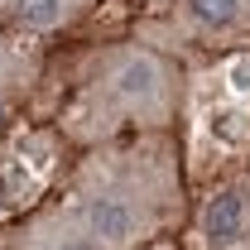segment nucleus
<instances>
[{"label":"nucleus","mask_w":250,"mask_h":250,"mask_svg":"<svg viewBox=\"0 0 250 250\" xmlns=\"http://www.w3.org/2000/svg\"><path fill=\"white\" fill-rule=\"evenodd\" d=\"M48 197L92 250H149L192 217L183 140L173 130L82 149Z\"/></svg>","instance_id":"f257e3e1"},{"label":"nucleus","mask_w":250,"mask_h":250,"mask_svg":"<svg viewBox=\"0 0 250 250\" xmlns=\"http://www.w3.org/2000/svg\"><path fill=\"white\" fill-rule=\"evenodd\" d=\"M188 111V67L135 34L101 39L77 53L72 82L53 116L58 140L82 154L135 135H173Z\"/></svg>","instance_id":"f03ea898"},{"label":"nucleus","mask_w":250,"mask_h":250,"mask_svg":"<svg viewBox=\"0 0 250 250\" xmlns=\"http://www.w3.org/2000/svg\"><path fill=\"white\" fill-rule=\"evenodd\" d=\"M135 39L178 58H217L250 48V0H168L159 15L135 24Z\"/></svg>","instance_id":"7ed1b4c3"},{"label":"nucleus","mask_w":250,"mask_h":250,"mask_svg":"<svg viewBox=\"0 0 250 250\" xmlns=\"http://www.w3.org/2000/svg\"><path fill=\"white\" fill-rule=\"evenodd\" d=\"M106 0H0V29L48 48L53 39H67L82 20H92Z\"/></svg>","instance_id":"20e7f679"},{"label":"nucleus","mask_w":250,"mask_h":250,"mask_svg":"<svg viewBox=\"0 0 250 250\" xmlns=\"http://www.w3.org/2000/svg\"><path fill=\"white\" fill-rule=\"evenodd\" d=\"M192 226L202 236V250H250V178L236 173L192 207Z\"/></svg>","instance_id":"39448f33"},{"label":"nucleus","mask_w":250,"mask_h":250,"mask_svg":"<svg viewBox=\"0 0 250 250\" xmlns=\"http://www.w3.org/2000/svg\"><path fill=\"white\" fill-rule=\"evenodd\" d=\"M43 67H48V48L24 43V39L0 29V140L15 125V116L29 106V96L39 92Z\"/></svg>","instance_id":"423d86ee"},{"label":"nucleus","mask_w":250,"mask_h":250,"mask_svg":"<svg viewBox=\"0 0 250 250\" xmlns=\"http://www.w3.org/2000/svg\"><path fill=\"white\" fill-rule=\"evenodd\" d=\"M246 178H250V168H246Z\"/></svg>","instance_id":"0eeeda50"}]
</instances>
